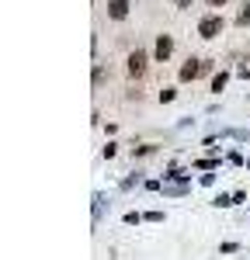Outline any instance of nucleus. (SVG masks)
Here are the masks:
<instances>
[{
  "label": "nucleus",
  "mask_w": 250,
  "mask_h": 260,
  "mask_svg": "<svg viewBox=\"0 0 250 260\" xmlns=\"http://www.w3.org/2000/svg\"><path fill=\"white\" fill-rule=\"evenodd\" d=\"M132 14V4L129 0H108V18L111 21H125Z\"/></svg>",
  "instance_id": "nucleus-5"
},
{
  "label": "nucleus",
  "mask_w": 250,
  "mask_h": 260,
  "mask_svg": "<svg viewBox=\"0 0 250 260\" xmlns=\"http://www.w3.org/2000/svg\"><path fill=\"white\" fill-rule=\"evenodd\" d=\"M160 191H164L167 198H184L188 191H191V184H164Z\"/></svg>",
  "instance_id": "nucleus-6"
},
{
  "label": "nucleus",
  "mask_w": 250,
  "mask_h": 260,
  "mask_svg": "<svg viewBox=\"0 0 250 260\" xmlns=\"http://www.w3.org/2000/svg\"><path fill=\"white\" fill-rule=\"evenodd\" d=\"M236 24H240V28H247V24H250V0L243 4V7H240V14H236Z\"/></svg>",
  "instance_id": "nucleus-11"
},
{
  "label": "nucleus",
  "mask_w": 250,
  "mask_h": 260,
  "mask_svg": "<svg viewBox=\"0 0 250 260\" xmlns=\"http://www.w3.org/2000/svg\"><path fill=\"white\" fill-rule=\"evenodd\" d=\"M143 219H146V222H164V212H157V208H153V212H146Z\"/></svg>",
  "instance_id": "nucleus-16"
},
{
  "label": "nucleus",
  "mask_w": 250,
  "mask_h": 260,
  "mask_svg": "<svg viewBox=\"0 0 250 260\" xmlns=\"http://www.w3.org/2000/svg\"><path fill=\"white\" fill-rule=\"evenodd\" d=\"M174 56V35H157V45H153V59L167 62Z\"/></svg>",
  "instance_id": "nucleus-4"
},
{
  "label": "nucleus",
  "mask_w": 250,
  "mask_h": 260,
  "mask_svg": "<svg viewBox=\"0 0 250 260\" xmlns=\"http://www.w3.org/2000/svg\"><path fill=\"white\" fill-rule=\"evenodd\" d=\"M212 66H215L212 59H198V56H188V59L181 62V70H177V80H181V83H191V80H198L202 73H212Z\"/></svg>",
  "instance_id": "nucleus-1"
},
{
  "label": "nucleus",
  "mask_w": 250,
  "mask_h": 260,
  "mask_svg": "<svg viewBox=\"0 0 250 260\" xmlns=\"http://www.w3.org/2000/svg\"><path fill=\"white\" fill-rule=\"evenodd\" d=\"M223 28H226V21H223V14H219V11H208L205 18L198 21V35H202L205 42L219 39V35H223Z\"/></svg>",
  "instance_id": "nucleus-2"
},
{
  "label": "nucleus",
  "mask_w": 250,
  "mask_h": 260,
  "mask_svg": "<svg viewBox=\"0 0 250 260\" xmlns=\"http://www.w3.org/2000/svg\"><path fill=\"white\" fill-rule=\"evenodd\" d=\"M157 98H160V104H170V101L177 98V87H164V90H160Z\"/></svg>",
  "instance_id": "nucleus-12"
},
{
  "label": "nucleus",
  "mask_w": 250,
  "mask_h": 260,
  "mask_svg": "<svg viewBox=\"0 0 250 260\" xmlns=\"http://www.w3.org/2000/svg\"><path fill=\"white\" fill-rule=\"evenodd\" d=\"M101 153H104V160H111V156H115V153H118V146H115V142H108V146H104Z\"/></svg>",
  "instance_id": "nucleus-18"
},
{
  "label": "nucleus",
  "mask_w": 250,
  "mask_h": 260,
  "mask_svg": "<svg viewBox=\"0 0 250 260\" xmlns=\"http://www.w3.org/2000/svg\"><path fill=\"white\" fill-rule=\"evenodd\" d=\"M164 184H188V170H181V167H170L164 174Z\"/></svg>",
  "instance_id": "nucleus-7"
},
{
  "label": "nucleus",
  "mask_w": 250,
  "mask_h": 260,
  "mask_svg": "<svg viewBox=\"0 0 250 260\" xmlns=\"http://www.w3.org/2000/svg\"><path fill=\"white\" fill-rule=\"evenodd\" d=\"M229 0H205V7H212V11H219V7H226Z\"/></svg>",
  "instance_id": "nucleus-20"
},
{
  "label": "nucleus",
  "mask_w": 250,
  "mask_h": 260,
  "mask_svg": "<svg viewBox=\"0 0 250 260\" xmlns=\"http://www.w3.org/2000/svg\"><path fill=\"white\" fill-rule=\"evenodd\" d=\"M219 167V160L215 156H205V160H195V170H215Z\"/></svg>",
  "instance_id": "nucleus-10"
},
{
  "label": "nucleus",
  "mask_w": 250,
  "mask_h": 260,
  "mask_svg": "<svg viewBox=\"0 0 250 260\" xmlns=\"http://www.w3.org/2000/svg\"><path fill=\"white\" fill-rule=\"evenodd\" d=\"M101 80H104V66L94 62V87H101Z\"/></svg>",
  "instance_id": "nucleus-15"
},
{
  "label": "nucleus",
  "mask_w": 250,
  "mask_h": 260,
  "mask_svg": "<svg viewBox=\"0 0 250 260\" xmlns=\"http://www.w3.org/2000/svg\"><path fill=\"white\" fill-rule=\"evenodd\" d=\"M139 222H143L139 212H125V225H139Z\"/></svg>",
  "instance_id": "nucleus-14"
},
{
  "label": "nucleus",
  "mask_w": 250,
  "mask_h": 260,
  "mask_svg": "<svg viewBox=\"0 0 250 260\" xmlns=\"http://www.w3.org/2000/svg\"><path fill=\"white\" fill-rule=\"evenodd\" d=\"M236 250H240V243H223L219 246V253H236Z\"/></svg>",
  "instance_id": "nucleus-19"
},
{
  "label": "nucleus",
  "mask_w": 250,
  "mask_h": 260,
  "mask_svg": "<svg viewBox=\"0 0 250 260\" xmlns=\"http://www.w3.org/2000/svg\"><path fill=\"white\" fill-rule=\"evenodd\" d=\"M136 184H139V174H132V177H125V180H122V191H129V187H136Z\"/></svg>",
  "instance_id": "nucleus-17"
},
{
  "label": "nucleus",
  "mask_w": 250,
  "mask_h": 260,
  "mask_svg": "<svg viewBox=\"0 0 250 260\" xmlns=\"http://www.w3.org/2000/svg\"><path fill=\"white\" fill-rule=\"evenodd\" d=\"M226 83H229V70H219V73L212 77V94H223Z\"/></svg>",
  "instance_id": "nucleus-9"
},
{
  "label": "nucleus",
  "mask_w": 250,
  "mask_h": 260,
  "mask_svg": "<svg viewBox=\"0 0 250 260\" xmlns=\"http://www.w3.org/2000/svg\"><path fill=\"white\" fill-rule=\"evenodd\" d=\"M146 66H149V56H146V49H132V52H129V59H125V70H129V77H132V80L146 77Z\"/></svg>",
  "instance_id": "nucleus-3"
},
{
  "label": "nucleus",
  "mask_w": 250,
  "mask_h": 260,
  "mask_svg": "<svg viewBox=\"0 0 250 260\" xmlns=\"http://www.w3.org/2000/svg\"><path fill=\"white\" fill-rule=\"evenodd\" d=\"M157 149H160L157 142H143V146H132V156H136V160H143V156H153Z\"/></svg>",
  "instance_id": "nucleus-8"
},
{
  "label": "nucleus",
  "mask_w": 250,
  "mask_h": 260,
  "mask_svg": "<svg viewBox=\"0 0 250 260\" xmlns=\"http://www.w3.org/2000/svg\"><path fill=\"white\" fill-rule=\"evenodd\" d=\"M212 205H215V208H229V205H236V201H233V194H215Z\"/></svg>",
  "instance_id": "nucleus-13"
}]
</instances>
